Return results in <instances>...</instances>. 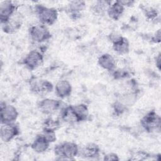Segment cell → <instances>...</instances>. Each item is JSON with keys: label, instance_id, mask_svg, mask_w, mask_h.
<instances>
[{"label": "cell", "instance_id": "cell-1", "mask_svg": "<svg viewBox=\"0 0 161 161\" xmlns=\"http://www.w3.org/2000/svg\"><path fill=\"white\" fill-rule=\"evenodd\" d=\"M35 14L40 23L45 26H51L57 20L58 13L54 8L45 6L42 4H36L35 6Z\"/></svg>", "mask_w": 161, "mask_h": 161}, {"label": "cell", "instance_id": "cell-2", "mask_svg": "<svg viewBox=\"0 0 161 161\" xmlns=\"http://www.w3.org/2000/svg\"><path fill=\"white\" fill-rule=\"evenodd\" d=\"M55 155L60 159L72 160L79 153V146L72 142H64L55 145Z\"/></svg>", "mask_w": 161, "mask_h": 161}, {"label": "cell", "instance_id": "cell-3", "mask_svg": "<svg viewBox=\"0 0 161 161\" xmlns=\"http://www.w3.org/2000/svg\"><path fill=\"white\" fill-rule=\"evenodd\" d=\"M140 125L148 133L160 132L161 126L160 116L155 111H150L142 118Z\"/></svg>", "mask_w": 161, "mask_h": 161}, {"label": "cell", "instance_id": "cell-4", "mask_svg": "<svg viewBox=\"0 0 161 161\" xmlns=\"http://www.w3.org/2000/svg\"><path fill=\"white\" fill-rule=\"evenodd\" d=\"M28 34L30 40L36 43L45 42L51 37V33L47 26L41 23L30 26L28 29Z\"/></svg>", "mask_w": 161, "mask_h": 161}, {"label": "cell", "instance_id": "cell-5", "mask_svg": "<svg viewBox=\"0 0 161 161\" xmlns=\"http://www.w3.org/2000/svg\"><path fill=\"white\" fill-rule=\"evenodd\" d=\"M18 111L13 105L1 101L0 104L1 124H11L15 123L18 117Z\"/></svg>", "mask_w": 161, "mask_h": 161}, {"label": "cell", "instance_id": "cell-6", "mask_svg": "<svg viewBox=\"0 0 161 161\" xmlns=\"http://www.w3.org/2000/svg\"><path fill=\"white\" fill-rule=\"evenodd\" d=\"M43 59L44 57L42 51L32 50L25 55L22 60V64L27 69L33 70L43 64Z\"/></svg>", "mask_w": 161, "mask_h": 161}, {"label": "cell", "instance_id": "cell-7", "mask_svg": "<svg viewBox=\"0 0 161 161\" xmlns=\"http://www.w3.org/2000/svg\"><path fill=\"white\" fill-rule=\"evenodd\" d=\"M23 14L18 9L4 23L1 24L3 31L7 34H12L19 30L23 24Z\"/></svg>", "mask_w": 161, "mask_h": 161}, {"label": "cell", "instance_id": "cell-8", "mask_svg": "<svg viewBox=\"0 0 161 161\" xmlns=\"http://www.w3.org/2000/svg\"><path fill=\"white\" fill-rule=\"evenodd\" d=\"M62 102L52 98H44L38 104V108L43 114L50 116L60 109Z\"/></svg>", "mask_w": 161, "mask_h": 161}, {"label": "cell", "instance_id": "cell-9", "mask_svg": "<svg viewBox=\"0 0 161 161\" xmlns=\"http://www.w3.org/2000/svg\"><path fill=\"white\" fill-rule=\"evenodd\" d=\"M54 89L52 83L48 80L35 79L30 83V90L35 94L44 96L51 92Z\"/></svg>", "mask_w": 161, "mask_h": 161}, {"label": "cell", "instance_id": "cell-10", "mask_svg": "<svg viewBox=\"0 0 161 161\" xmlns=\"http://www.w3.org/2000/svg\"><path fill=\"white\" fill-rule=\"evenodd\" d=\"M110 40L113 43V49L119 55H125L130 51V43L128 39L120 35L112 34Z\"/></svg>", "mask_w": 161, "mask_h": 161}, {"label": "cell", "instance_id": "cell-11", "mask_svg": "<svg viewBox=\"0 0 161 161\" xmlns=\"http://www.w3.org/2000/svg\"><path fill=\"white\" fill-rule=\"evenodd\" d=\"M1 125L0 137L1 141L4 143L11 142L19 134V128L15 123Z\"/></svg>", "mask_w": 161, "mask_h": 161}, {"label": "cell", "instance_id": "cell-12", "mask_svg": "<svg viewBox=\"0 0 161 161\" xmlns=\"http://www.w3.org/2000/svg\"><path fill=\"white\" fill-rule=\"evenodd\" d=\"M86 8V3L83 1H72L67 6V13L72 19L76 20L82 16V11Z\"/></svg>", "mask_w": 161, "mask_h": 161}, {"label": "cell", "instance_id": "cell-13", "mask_svg": "<svg viewBox=\"0 0 161 161\" xmlns=\"http://www.w3.org/2000/svg\"><path fill=\"white\" fill-rule=\"evenodd\" d=\"M17 10V6L11 1H3L0 3L1 24L6 22Z\"/></svg>", "mask_w": 161, "mask_h": 161}, {"label": "cell", "instance_id": "cell-14", "mask_svg": "<svg viewBox=\"0 0 161 161\" xmlns=\"http://www.w3.org/2000/svg\"><path fill=\"white\" fill-rule=\"evenodd\" d=\"M56 96L61 99L69 97L72 91L70 82L67 80H60L58 81L54 87Z\"/></svg>", "mask_w": 161, "mask_h": 161}, {"label": "cell", "instance_id": "cell-15", "mask_svg": "<svg viewBox=\"0 0 161 161\" xmlns=\"http://www.w3.org/2000/svg\"><path fill=\"white\" fill-rule=\"evenodd\" d=\"M50 143L46 139L42 133L38 135L33 140L31 144V149L37 153H42L46 152L49 147Z\"/></svg>", "mask_w": 161, "mask_h": 161}, {"label": "cell", "instance_id": "cell-16", "mask_svg": "<svg viewBox=\"0 0 161 161\" xmlns=\"http://www.w3.org/2000/svg\"><path fill=\"white\" fill-rule=\"evenodd\" d=\"M97 62L101 68L109 72H113L116 69V60L109 53H103L100 55Z\"/></svg>", "mask_w": 161, "mask_h": 161}, {"label": "cell", "instance_id": "cell-17", "mask_svg": "<svg viewBox=\"0 0 161 161\" xmlns=\"http://www.w3.org/2000/svg\"><path fill=\"white\" fill-rule=\"evenodd\" d=\"M125 9V8L120 3L119 1H116L109 5L106 13L111 19L117 21L122 16Z\"/></svg>", "mask_w": 161, "mask_h": 161}, {"label": "cell", "instance_id": "cell-18", "mask_svg": "<svg viewBox=\"0 0 161 161\" xmlns=\"http://www.w3.org/2000/svg\"><path fill=\"white\" fill-rule=\"evenodd\" d=\"M73 113L76 118L77 123L84 121L87 119L89 112L88 107L86 104L83 103L71 105Z\"/></svg>", "mask_w": 161, "mask_h": 161}, {"label": "cell", "instance_id": "cell-19", "mask_svg": "<svg viewBox=\"0 0 161 161\" xmlns=\"http://www.w3.org/2000/svg\"><path fill=\"white\" fill-rule=\"evenodd\" d=\"M99 147L94 143H87L82 150V155L85 158H96L100 155Z\"/></svg>", "mask_w": 161, "mask_h": 161}, {"label": "cell", "instance_id": "cell-20", "mask_svg": "<svg viewBox=\"0 0 161 161\" xmlns=\"http://www.w3.org/2000/svg\"><path fill=\"white\" fill-rule=\"evenodd\" d=\"M137 100V94L135 92H126L121 94L118 99V102L123 104L126 108L133 106Z\"/></svg>", "mask_w": 161, "mask_h": 161}, {"label": "cell", "instance_id": "cell-21", "mask_svg": "<svg viewBox=\"0 0 161 161\" xmlns=\"http://www.w3.org/2000/svg\"><path fill=\"white\" fill-rule=\"evenodd\" d=\"M111 3V1H96V3L92 6V10L96 14L98 15H103L106 13L108 8Z\"/></svg>", "mask_w": 161, "mask_h": 161}, {"label": "cell", "instance_id": "cell-22", "mask_svg": "<svg viewBox=\"0 0 161 161\" xmlns=\"http://www.w3.org/2000/svg\"><path fill=\"white\" fill-rule=\"evenodd\" d=\"M60 126L59 120L54 119L52 118H48L45 119L43 124V130H50L56 131Z\"/></svg>", "mask_w": 161, "mask_h": 161}, {"label": "cell", "instance_id": "cell-23", "mask_svg": "<svg viewBox=\"0 0 161 161\" xmlns=\"http://www.w3.org/2000/svg\"><path fill=\"white\" fill-rule=\"evenodd\" d=\"M145 16L150 19H153L157 16V11L156 9L152 8H149L145 11Z\"/></svg>", "mask_w": 161, "mask_h": 161}, {"label": "cell", "instance_id": "cell-24", "mask_svg": "<svg viewBox=\"0 0 161 161\" xmlns=\"http://www.w3.org/2000/svg\"><path fill=\"white\" fill-rule=\"evenodd\" d=\"M104 160H108V161H111V160H119V158L117 154L114 153H109L104 156L103 158Z\"/></svg>", "mask_w": 161, "mask_h": 161}, {"label": "cell", "instance_id": "cell-25", "mask_svg": "<svg viewBox=\"0 0 161 161\" xmlns=\"http://www.w3.org/2000/svg\"><path fill=\"white\" fill-rule=\"evenodd\" d=\"M152 41L154 43H160V30H158V31L154 34L152 36Z\"/></svg>", "mask_w": 161, "mask_h": 161}, {"label": "cell", "instance_id": "cell-26", "mask_svg": "<svg viewBox=\"0 0 161 161\" xmlns=\"http://www.w3.org/2000/svg\"><path fill=\"white\" fill-rule=\"evenodd\" d=\"M119 2L125 8L132 6L135 3L134 1H125V0L121 1V0H119Z\"/></svg>", "mask_w": 161, "mask_h": 161}, {"label": "cell", "instance_id": "cell-27", "mask_svg": "<svg viewBox=\"0 0 161 161\" xmlns=\"http://www.w3.org/2000/svg\"><path fill=\"white\" fill-rule=\"evenodd\" d=\"M160 60H161V58H160V53H159L157 56L156 57V58H155V65H156V67L158 69V70L160 71V67H161V62H160Z\"/></svg>", "mask_w": 161, "mask_h": 161}]
</instances>
